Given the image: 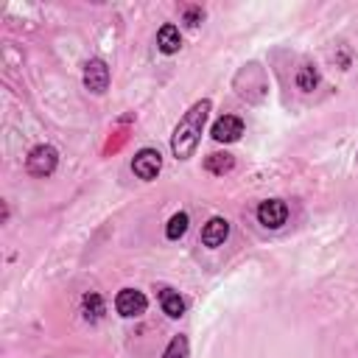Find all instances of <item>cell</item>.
<instances>
[{"label": "cell", "mask_w": 358, "mask_h": 358, "mask_svg": "<svg viewBox=\"0 0 358 358\" xmlns=\"http://www.w3.org/2000/svg\"><path fill=\"white\" fill-rule=\"evenodd\" d=\"M157 296H159V305H162V313H168L171 319H179V316H185V299L179 296V291H173V288H159L157 291Z\"/></svg>", "instance_id": "obj_11"}, {"label": "cell", "mask_w": 358, "mask_h": 358, "mask_svg": "<svg viewBox=\"0 0 358 358\" xmlns=\"http://www.w3.org/2000/svg\"><path fill=\"white\" fill-rule=\"evenodd\" d=\"M145 308H148V296L137 288H120L115 296V310L123 319H137L145 313Z\"/></svg>", "instance_id": "obj_3"}, {"label": "cell", "mask_w": 358, "mask_h": 358, "mask_svg": "<svg viewBox=\"0 0 358 358\" xmlns=\"http://www.w3.org/2000/svg\"><path fill=\"white\" fill-rule=\"evenodd\" d=\"M182 20H185L187 28H199V25L204 22V8H201V6H185Z\"/></svg>", "instance_id": "obj_16"}, {"label": "cell", "mask_w": 358, "mask_h": 358, "mask_svg": "<svg viewBox=\"0 0 358 358\" xmlns=\"http://www.w3.org/2000/svg\"><path fill=\"white\" fill-rule=\"evenodd\" d=\"M187 227H190V215H187L185 210H179V213L171 215V221H168V227H165V238H168V241H179V238L187 232Z\"/></svg>", "instance_id": "obj_13"}, {"label": "cell", "mask_w": 358, "mask_h": 358, "mask_svg": "<svg viewBox=\"0 0 358 358\" xmlns=\"http://www.w3.org/2000/svg\"><path fill=\"white\" fill-rule=\"evenodd\" d=\"M241 134H243V120L238 115H221L210 129V137L215 143H235L241 140Z\"/></svg>", "instance_id": "obj_7"}, {"label": "cell", "mask_w": 358, "mask_h": 358, "mask_svg": "<svg viewBox=\"0 0 358 358\" xmlns=\"http://www.w3.org/2000/svg\"><path fill=\"white\" fill-rule=\"evenodd\" d=\"M59 168V151L50 145V143H39L28 151L25 157V171L36 179H48L53 176V171Z\"/></svg>", "instance_id": "obj_2"}, {"label": "cell", "mask_w": 358, "mask_h": 358, "mask_svg": "<svg viewBox=\"0 0 358 358\" xmlns=\"http://www.w3.org/2000/svg\"><path fill=\"white\" fill-rule=\"evenodd\" d=\"M235 168V157L229 151H213L204 157V171L213 173V176H224Z\"/></svg>", "instance_id": "obj_10"}, {"label": "cell", "mask_w": 358, "mask_h": 358, "mask_svg": "<svg viewBox=\"0 0 358 358\" xmlns=\"http://www.w3.org/2000/svg\"><path fill=\"white\" fill-rule=\"evenodd\" d=\"M162 171V154L157 148H140L134 157H131V173L143 182H151L157 179V173Z\"/></svg>", "instance_id": "obj_4"}, {"label": "cell", "mask_w": 358, "mask_h": 358, "mask_svg": "<svg viewBox=\"0 0 358 358\" xmlns=\"http://www.w3.org/2000/svg\"><path fill=\"white\" fill-rule=\"evenodd\" d=\"M81 313L87 322H101L103 313H106V305H103V296L98 291H87L81 296Z\"/></svg>", "instance_id": "obj_12"}, {"label": "cell", "mask_w": 358, "mask_h": 358, "mask_svg": "<svg viewBox=\"0 0 358 358\" xmlns=\"http://www.w3.org/2000/svg\"><path fill=\"white\" fill-rule=\"evenodd\" d=\"M229 238V221L224 215H213L204 227H201V243L207 249H218L224 241Z\"/></svg>", "instance_id": "obj_8"}, {"label": "cell", "mask_w": 358, "mask_h": 358, "mask_svg": "<svg viewBox=\"0 0 358 358\" xmlns=\"http://www.w3.org/2000/svg\"><path fill=\"white\" fill-rule=\"evenodd\" d=\"M257 221L266 229H280L288 221V204L282 199H266L257 204Z\"/></svg>", "instance_id": "obj_6"}, {"label": "cell", "mask_w": 358, "mask_h": 358, "mask_svg": "<svg viewBox=\"0 0 358 358\" xmlns=\"http://www.w3.org/2000/svg\"><path fill=\"white\" fill-rule=\"evenodd\" d=\"M157 48H159V53H165V56H171V53H176V50L182 48V34H179V28H176L173 22H165V25L157 31Z\"/></svg>", "instance_id": "obj_9"}, {"label": "cell", "mask_w": 358, "mask_h": 358, "mask_svg": "<svg viewBox=\"0 0 358 358\" xmlns=\"http://www.w3.org/2000/svg\"><path fill=\"white\" fill-rule=\"evenodd\" d=\"M109 78H112V73H109V64L103 59L95 56V59H90L84 64V87L92 95H103L109 90Z\"/></svg>", "instance_id": "obj_5"}, {"label": "cell", "mask_w": 358, "mask_h": 358, "mask_svg": "<svg viewBox=\"0 0 358 358\" xmlns=\"http://www.w3.org/2000/svg\"><path fill=\"white\" fill-rule=\"evenodd\" d=\"M210 109H213V101L210 98H201L196 101L176 123L173 134H171V154L176 159H190L201 143V134H204V126H207V117H210Z\"/></svg>", "instance_id": "obj_1"}, {"label": "cell", "mask_w": 358, "mask_h": 358, "mask_svg": "<svg viewBox=\"0 0 358 358\" xmlns=\"http://www.w3.org/2000/svg\"><path fill=\"white\" fill-rule=\"evenodd\" d=\"M316 84H319V70H316V64H302V67L296 70V87H299L302 92H313Z\"/></svg>", "instance_id": "obj_15"}, {"label": "cell", "mask_w": 358, "mask_h": 358, "mask_svg": "<svg viewBox=\"0 0 358 358\" xmlns=\"http://www.w3.org/2000/svg\"><path fill=\"white\" fill-rule=\"evenodd\" d=\"M162 358H190V341H187V336L185 333H176L168 341V347L162 350Z\"/></svg>", "instance_id": "obj_14"}]
</instances>
